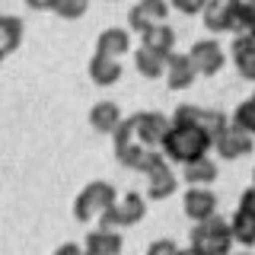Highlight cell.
Returning <instances> with one entry per match:
<instances>
[{"label":"cell","instance_id":"cell-26","mask_svg":"<svg viewBox=\"0 0 255 255\" xmlns=\"http://www.w3.org/2000/svg\"><path fill=\"white\" fill-rule=\"evenodd\" d=\"M230 125H236L239 131H246L249 137H255V96H249V99H243L236 106L233 112V122Z\"/></svg>","mask_w":255,"mask_h":255},{"label":"cell","instance_id":"cell-13","mask_svg":"<svg viewBox=\"0 0 255 255\" xmlns=\"http://www.w3.org/2000/svg\"><path fill=\"white\" fill-rule=\"evenodd\" d=\"M166 86H169V90H188L191 83H195V64H191V58L188 54H169V58H166Z\"/></svg>","mask_w":255,"mask_h":255},{"label":"cell","instance_id":"cell-12","mask_svg":"<svg viewBox=\"0 0 255 255\" xmlns=\"http://www.w3.org/2000/svg\"><path fill=\"white\" fill-rule=\"evenodd\" d=\"M211 150H217L223 159H243L246 153H252V137L246 131H239L236 125H227L217 137H214Z\"/></svg>","mask_w":255,"mask_h":255},{"label":"cell","instance_id":"cell-3","mask_svg":"<svg viewBox=\"0 0 255 255\" xmlns=\"http://www.w3.org/2000/svg\"><path fill=\"white\" fill-rule=\"evenodd\" d=\"M191 249L201 255H230L233 252V236H230V223L223 217H207L201 223H195L191 230Z\"/></svg>","mask_w":255,"mask_h":255},{"label":"cell","instance_id":"cell-37","mask_svg":"<svg viewBox=\"0 0 255 255\" xmlns=\"http://www.w3.org/2000/svg\"><path fill=\"white\" fill-rule=\"evenodd\" d=\"M83 252H86V249H83ZM86 255H99V252H86Z\"/></svg>","mask_w":255,"mask_h":255},{"label":"cell","instance_id":"cell-11","mask_svg":"<svg viewBox=\"0 0 255 255\" xmlns=\"http://www.w3.org/2000/svg\"><path fill=\"white\" fill-rule=\"evenodd\" d=\"M182 207H185V217L201 223L217 214V195L207 185H188V191L182 195Z\"/></svg>","mask_w":255,"mask_h":255},{"label":"cell","instance_id":"cell-2","mask_svg":"<svg viewBox=\"0 0 255 255\" xmlns=\"http://www.w3.org/2000/svg\"><path fill=\"white\" fill-rule=\"evenodd\" d=\"M169 125H172L169 115H163V112H134V115L118 122V128L112 131V143L122 147V143L137 140V143H147V147H159Z\"/></svg>","mask_w":255,"mask_h":255},{"label":"cell","instance_id":"cell-32","mask_svg":"<svg viewBox=\"0 0 255 255\" xmlns=\"http://www.w3.org/2000/svg\"><path fill=\"white\" fill-rule=\"evenodd\" d=\"M54 255H86V252H83V246H77V243H61L58 249H54Z\"/></svg>","mask_w":255,"mask_h":255},{"label":"cell","instance_id":"cell-5","mask_svg":"<svg viewBox=\"0 0 255 255\" xmlns=\"http://www.w3.org/2000/svg\"><path fill=\"white\" fill-rule=\"evenodd\" d=\"M115 201H118V191H115L112 182H90V185L74 198V217L80 223H90Z\"/></svg>","mask_w":255,"mask_h":255},{"label":"cell","instance_id":"cell-9","mask_svg":"<svg viewBox=\"0 0 255 255\" xmlns=\"http://www.w3.org/2000/svg\"><path fill=\"white\" fill-rule=\"evenodd\" d=\"M115 159L125 166V169H134V172H147L150 166H156L163 153H159V147H147V143H122V147H115Z\"/></svg>","mask_w":255,"mask_h":255},{"label":"cell","instance_id":"cell-1","mask_svg":"<svg viewBox=\"0 0 255 255\" xmlns=\"http://www.w3.org/2000/svg\"><path fill=\"white\" fill-rule=\"evenodd\" d=\"M159 153L169 163H191V159H201L211 153V134H204L201 128L185 125V122H172L166 131L163 143H159Z\"/></svg>","mask_w":255,"mask_h":255},{"label":"cell","instance_id":"cell-23","mask_svg":"<svg viewBox=\"0 0 255 255\" xmlns=\"http://www.w3.org/2000/svg\"><path fill=\"white\" fill-rule=\"evenodd\" d=\"M19 45H22V19H19V16L3 13V16H0V51L10 54Z\"/></svg>","mask_w":255,"mask_h":255},{"label":"cell","instance_id":"cell-27","mask_svg":"<svg viewBox=\"0 0 255 255\" xmlns=\"http://www.w3.org/2000/svg\"><path fill=\"white\" fill-rule=\"evenodd\" d=\"M90 10V0H58L51 13H58L61 19H83Z\"/></svg>","mask_w":255,"mask_h":255},{"label":"cell","instance_id":"cell-18","mask_svg":"<svg viewBox=\"0 0 255 255\" xmlns=\"http://www.w3.org/2000/svg\"><path fill=\"white\" fill-rule=\"evenodd\" d=\"M122 233L118 230H90L86 233L83 249L86 252H99V255H122Z\"/></svg>","mask_w":255,"mask_h":255},{"label":"cell","instance_id":"cell-29","mask_svg":"<svg viewBox=\"0 0 255 255\" xmlns=\"http://www.w3.org/2000/svg\"><path fill=\"white\" fill-rule=\"evenodd\" d=\"M175 252H179V246L172 239H153L147 246V255H175Z\"/></svg>","mask_w":255,"mask_h":255},{"label":"cell","instance_id":"cell-28","mask_svg":"<svg viewBox=\"0 0 255 255\" xmlns=\"http://www.w3.org/2000/svg\"><path fill=\"white\" fill-rule=\"evenodd\" d=\"M169 10H179L182 16H198L204 10V0H169Z\"/></svg>","mask_w":255,"mask_h":255},{"label":"cell","instance_id":"cell-20","mask_svg":"<svg viewBox=\"0 0 255 255\" xmlns=\"http://www.w3.org/2000/svg\"><path fill=\"white\" fill-rule=\"evenodd\" d=\"M166 58L169 54H159V51H150V48H137L134 51V67H137V74L140 77H147V80H156V77H163L166 74Z\"/></svg>","mask_w":255,"mask_h":255},{"label":"cell","instance_id":"cell-16","mask_svg":"<svg viewBox=\"0 0 255 255\" xmlns=\"http://www.w3.org/2000/svg\"><path fill=\"white\" fill-rule=\"evenodd\" d=\"M86 70H90V80L96 86H112V83H118V77H122V61L109 58V54H93Z\"/></svg>","mask_w":255,"mask_h":255},{"label":"cell","instance_id":"cell-36","mask_svg":"<svg viewBox=\"0 0 255 255\" xmlns=\"http://www.w3.org/2000/svg\"><path fill=\"white\" fill-rule=\"evenodd\" d=\"M3 58H6V54H3V51H0V64H3Z\"/></svg>","mask_w":255,"mask_h":255},{"label":"cell","instance_id":"cell-14","mask_svg":"<svg viewBox=\"0 0 255 255\" xmlns=\"http://www.w3.org/2000/svg\"><path fill=\"white\" fill-rule=\"evenodd\" d=\"M131 51V32L128 29H102L99 38H96V54H109V58H122V54Z\"/></svg>","mask_w":255,"mask_h":255},{"label":"cell","instance_id":"cell-15","mask_svg":"<svg viewBox=\"0 0 255 255\" xmlns=\"http://www.w3.org/2000/svg\"><path fill=\"white\" fill-rule=\"evenodd\" d=\"M230 58H233V64H236L239 77L255 83V45L249 42V35H236L233 38V45H230Z\"/></svg>","mask_w":255,"mask_h":255},{"label":"cell","instance_id":"cell-31","mask_svg":"<svg viewBox=\"0 0 255 255\" xmlns=\"http://www.w3.org/2000/svg\"><path fill=\"white\" fill-rule=\"evenodd\" d=\"M54 3H58V0H26V6H29V10H35V13L54 10Z\"/></svg>","mask_w":255,"mask_h":255},{"label":"cell","instance_id":"cell-38","mask_svg":"<svg viewBox=\"0 0 255 255\" xmlns=\"http://www.w3.org/2000/svg\"><path fill=\"white\" fill-rule=\"evenodd\" d=\"M252 179H255V172H252Z\"/></svg>","mask_w":255,"mask_h":255},{"label":"cell","instance_id":"cell-35","mask_svg":"<svg viewBox=\"0 0 255 255\" xmlns=\"http://www.w3.org/2000/svg\"><path fill=\"white\" fill-rule=\"evenodd\" d=\"M230 255H252V252H230Z\"/></svg>","mask_w":255,"mask_h":255},{"label":"cell","instance_id":"cell-30","mask_svg":"<svg viewBox=\"0 0 255 255\" xmlns=\"http://www.w3.org/2000/svg\"><path fill=\"white\" fill-rule=\"evenodd\" d=\"M239 211H246L249 217H255V185H249L239 195Z\"/></svg>","mask_w":255,"mask_h":255},{"label":"cell","instance_id":"cell-7","mask_svg":"<svg viewBox=\"0 0 255 255\" xmlns=\"http://www.w3.org/2000/svg\"><path fill=\"white\" fill-rule=\"evenodd\" d=\"M188 58L195 64L198 77H214V74H220L223 64H227V51H223V45L217 38H201V42L191 45Z\"/></svg>","mask_w":255,"mask_h":255},{"label":"cell","instance_id":"cell-22","mask_svg":"<svg viewBox=\"0 0 255 255\" xmlns=\"http://www.w3.org/2000/svg\"><path fill=\"white\" fill-rule=\"evenodd\" d=\"M227 16H230V32L243 35L255 16V0H227Z\"/></svg>","mask_w":255,"mask_h":255},{"label":"cell","instance_id":"cell-25","mask_svg":"<svg viewBox=\"0 0 255 255\" xmlns=\"http://www.w3.org/2000/svg\"><path fill=\"white\" fill-rule=\"evenodd\" d=\"M204 26L211 32H230V16H227V0H204Z\"/></svg>","mask_w":255,"mask_h":255},{"label":"cell","instance_id":"cell-10","mask_svg":"<svg viewBox=\"0 0 255 255\" xmlns=\"http://www.w3.org/2000/svg\"><path fill=\"white\" fill-rule=\"evenodd\" d=\"M169 16V0H137L128 13V32H140L153 22H166Z\"/></svg>","mask_w":255,"mask_h":255},{"label":"cell","instance_id":"cell-17","mask_svg":"<svg viewBox=\"0 0 255 255\" xmlns=\"http://www.w3.org/2000/svg\"><path fill=\"white\" fill-rule=\"evenodd\" d=\"M140 45L150 48V51H159V54H172L175 32H172V26H166V22H153V26H147L140 32Z\"/></svg>","mask_w":255,"mask_h":255},{"label":"cell","instance_id":"cell-33","mask_svg":"<svg viewBox=\"0 0 255 255\" xmlns=\"http://www.w3.org/2000/svg\"><path fill=\"white\" fill-rule=\"evenodd\" d=\"M243 35H249V42L255 45V16H252V22H249V29H246V32H243Z\"/></svg>","mask_w":255,"mask_h":255},{"label":"cell","instance_id":"cell-6","mask_svg":"<svg viewBox=\"0 0 255 255\" xmlns=\"http://www.w3.org/2000/svg\"><path fill=\"white\" fill-rule=\"evenodd\" d=\"M169 122H185V125H195V128H201L204 134H211V143L214 137L223 131V128L230 125V118L223 115V112L217 109H201V106H179L172 112V118Z\"/></svg>","mask_w":255,"mask_h":255},{"label":"cell","instance_id":"cell-8","mask_svg":"<svg viewBox=\"0 0 255 255\" xmlns=\"http://www.w3.org/2000/svg\"><path fill=\"white\" fill-rule=\"evenodd\" d=\"M143 175H147V198L150 201H166V198H172L175 188H179V179H175L172 163L166 156L159 159L156 166H150Z\"/></svg>","mask_w":255,"mask_h":255},{"label":"cell","instance_id":"cell-19","mask_svg":"<svg viewBox=\"0 0 255 255\" xmlns=\"http://www.w3.org/2000/svg\"><path fill=\"white\" fill-rule=\"evenodd\" d=\"M214 179H217V163L211 156L191 159V163L182 166V182L185 185H211Z\"/></svg>","mask_w":255,"mask_h":255},{"label":"cell","instance_id":"cell-24","mask_svg":"<svg viewBox=\"0 0 255 255\" xmlns=\"http://www.w3.org/2000/svg\"><path fill=\"white\" fill-rule=\"evenodd\" d=\"M230 223V236H233V243H239V246H255V217H249L246 211H239L236 207V214L227 220Z\"/></svg>","mask_w":255,"mask_h":255},{"label":"cell","instance_id":"cell-21","mask_svg":"<svg viewBox=\"0 0 255 255\" xmlns=\"http://www.w3.org/2000/svg\"><path fill=\"white\" fill-rule=\"evenodd\" d=\"M122 122V109L115 106V102H96L90 109V125L96 128L99 134H112Z\"/></svg>","mask_w":255,"mask_h":255},{"label":"cell","instance_id":"cell-34","mask_svg":"<svg viewBox=\"0 0 255 255\" xmlns=\"http://www.w3.org/2000/svg\"><path fill=\"white\" fill-rule=\"evenodd\" d=\"M175 255H201V252H195V249H191V246H188V249H179Z\"/></svg>","mask_w":255,"mask_h":255},{"label":"cell","instance_id":"cell-4","mask_svg":"<svg viewBox=\"0 0 255 255\" xmlns=\"http://www.w3.org/2000/svg\"><path fill=\"white\" fill-rule=\"evenodd\" d=\"M143 217H147V198L140 191H128L112 207H106L96 220H99V230H125V227H137Z\"/></svg>","mask_w":255,"mask_h":255}]
</instances>
